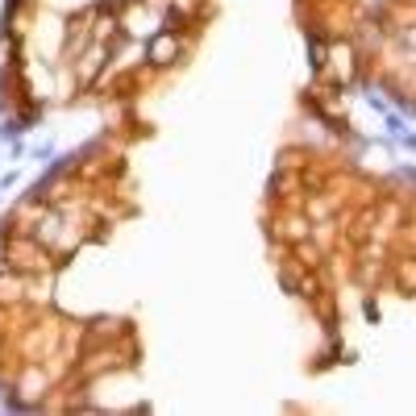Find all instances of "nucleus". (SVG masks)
Here are the masks:
<instances>
[{"instance_id": "nucleus-1", "label": "nucleus", "mask_w": 416, "mask_h": 416, "mask_svg": "<svg viewBox=\"0 0 416 416\" xmlns=\"http://www.w3.org/2000/svg\"><path fill=\"white\" fill-rule=\"evenodd\" d=\"M150 54H154V63H171V58H167V54H171V33H163V38L154 42V50H150Z\"/></svg>"}]
</instances>
